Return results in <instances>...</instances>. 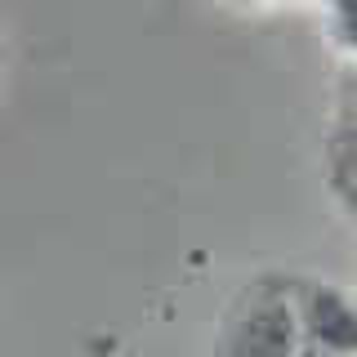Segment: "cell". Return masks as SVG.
I'll return each instance as SVG.
<instances>
[{"mask_svg": "<svg viewBox=\"0 0 357 357\" xmlns=\"http://www.w3.org/2000/svg\"><path fill=\"white\" fill-rule=\"evenodd\" d=\"M304 321H308L312 340H317L321 349H335V353H353L357 349V312L344 304L335 290H308Z\"/></svg>", "mask_w": 357, "mask_h": 357, "instance_id": "2", "label": "cell"}, {"mask_svg": "<svg viewBox=\"0 0 357 357\" xmlns=\"http://www.w3.org/2000/svg\"><path fill=\"white\" fill-rule=\"evenodd\" d=\"M335 9H340V36L357 45V0H335Z\"/></svg>", "mask_w": 357, "mask_h": 357, "instance_id": "3", "label": "cell"}, {"mask_svg": "<svg viewBox=\"0 0 357 357\" xmlns=\"http://www.w3.org/2000/svg\"><path fill=\"white\" fill-rule=\"evenodd\" d=\"M295 353V312L286 304H259L232 331V357H290Z\"/></svg>", "mask_w": 357, "mask_h": 357, "instance_id": "1", "label": "cell"}]
</instances>
